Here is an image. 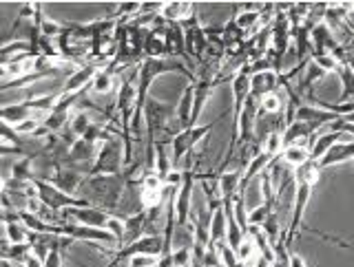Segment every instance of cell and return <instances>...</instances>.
<instances>
[{
    "mask_svg": "<svg viewBox=\"0 0 354 267\" xmlns=\"http://www.w3.org/2000/svg\"><path fill=\"white\" fill-rule=\"evenodd\" d=\"M136 164L131 168L122 170L118 175H88L82 188H80V195L86 199L88 204L95 206V208H102V210H118L122 197L127 195V190L133 184V175H136Z\"/></svg>",
    "mask_w": 354,
    "mask_h": 267,
    "instance_id": "1",
    "label": "cell"
},
{
    "mask_svg": "<svg viewBox=\"0 0 354 267\" xmlns=\"http://www.w3.org/2000/svg\"><path fill=\"white\" fill-rule=\"evenodd\" d=\"M122 170H127V146L122 130H115L106 141L100 144L91 175H118Z\"/></svg>",
    "mask_w": 354,
    "mask_h": 267,
    "instance_id": "2",
    "label": "cell"
},
{
    "mask_svg": "<svg viewBox=\"0 0 354 267\" xmlns=\"http://www.w3.org/2000/svg\"><path fill=\"white\" fill-rule=\"evenodd\" d=\"M221 117H226V113L217 115V119H215V121H208V124H197V126H193V128L180 130V132H177V135H173V139H171V155H173V164H180V161L186 157V155L195 148V144H197L199 139H204V137L208 135V132L219 124Z\"/></svg>",
    "mask_w": 354,
    "mask_h": 267,
    "instance_id": "3",
    "label": "cell"
},
{
    "mask_svg": "<svg viewBox=\"0 0 354 267\" xmlns=\"http://www.w3.org/2000/svg\"><path fill=\"white\" fill-rule=\"evenodd\" d=\"M36 192H38V201L53 210V212H64L66 208H80V206H91L82 197H73V195H66L62 192L60 188H55L51 181H42L36 179Z\"/></svg>",
    "mask_w": 354,
    "mask_h": 267,
    "instance_id": "4",
    "label": "cell"
},
{
    "mask_svg": "<svg viewBox=\"0 0 354 267\" xmlns=\"http://www.w3.org/2000/svg\"><path fill=\"white\" fill-rule=\"evenodd\" d=\"M162 254H164V237L162 235H149V237H144L136 243H131V246L115 250L113 261H109L106 267H115V265L131 261L136 257H158L160 259Z\"/></svg>",
    "mask_w": 354,
    "mask_h": 267,
    "instance_id": "5",
    "label": "cell"
},
{
    "mask_svg": "<svg viewBox=\"0 0 354 267\" xmlns=\"http://www.w3.org/2000/svg\"><path fill=\"white\" fill-rule=\"evenodd\" d=\"M58 237H64L69 241H80V243H88V246H95V243H102V246H109L113 248L118 246V239L111 235L109 230L104 228H91V226H82V224H69V221H64L60 226V235ZM120 248V246H118Z\"/></svg>",
    "mask_w": 354,
    "mask_h": 267,
    "instance_id": "6",
    "label": "cell"
},
{
    "mask_svg": "<svg viewBox=\"0 0 354 267\" xmlns=\"http://www.w3.org/2000/svg\"><path fill=\"white\" fill-rule=\"evenodd\" d=\"M197 181V172L191 168H184V179L182 186L175 188L173 192V204H175V221L177 226H191V215H193V188Z\"/></svg>",
    "mask_w": 354,
    "mask_h": 267,
    "instance_id": "7",
    "label": "cell"
},
{
    "mask_svg": "<svg viewBox=\"0 0 354 267\" xmlns=\"http://www.w3.org/2000/svg\"><path fill=\"white\" fill-rule=\"evenodd\" d=\"M102 62H84L80 69H75L69 77L64 80L62 86V95H75V93H84V88H91L93 77L97 75V71L102 69Z\"/></svg>",
    "mask_w": 354,
    "mask_h": 267,
    "instance_id": "8",
    "label": "cell"
},
{
    "mask_svg": "<svg viewBox=\"0 0 354 267\" xmlns=\"http://www.w3.org/2000/svg\"><path fill=\"white\" fill-rule=\"evenodd\" d=\"M64 221L66 219H73L75 224H82V226H91V228H104L109 226L111 221V212L102 208H95V206H80V208H66L62 212Z\"/></svg>",
    "mask_w": 354,
    "mask_h": 267,
    "instance_id": "9",
    "label": "cell"
},
{
    "mask_svg": "<svg viewBox=\"0 0 354 267\" xmlns=\"http://www.w3.org/2000/svg\"><path fill=\"white\" fill-rule=\"evenodd\" d=\"M310 47H313V58L315 55H335L341 49V42L337 40L335 31H332L326 22H319L310 29Z\"/></svg>",
    "mask_w": 354,
    "mask_h": 267,
    "instance_id": "10",
    "label": "cell"
},
{
    "mask_svg": "<svg viewBox=\"0 0 354 267\" xmlns=\"http://www.w3.org/2000/svg\"><path fill=\"white\" fill-rule=\"evenodd\" d=\"M184 33H186V53L191 55V58L204 60V55L210 49L208 38H206V27H202L199 20L193 18L184 22Z\"/></svg>",
    "mask_w": 354,
    "mask_h": 267,
    "instance_id": "11",
    "label": "cell"
},
{
    "mask_svg": "<svg viewBox=\"0 0 354 267\" xmlns=\"http://www.w3.org/2000/svg\"><path fill=\"white\" fill-rule=\"evenodd\" d=\"M138 77H140V66L131 69V73L122 80L118 88V99H115L118 117L124 113H133V106H136V99H138Z\"/></svg>",
    "mask_w": 354,
    "mask_h": 267,
    "instance_id": "12",
    "label": "cell"
},
{
    "mask_svg": "<svg viewBox=\"0 0 354 267\" xmlns=\"http://www.w3.org/2000/svg\"><path fill=\"white\" fill-rule=\"evenodd\" d=\"M86 177L88 175L84 170H80V168H75V166H60V168L55 170L51 184L55 188H60L62 192L77 197V195H80V188H82Z\"/></svg>",
    "mask_w": 354,
    "mask_h": 267,
    "instance_id": "13",
    "label": "cell"
},
{
    "mask_svg": "<svg viewBox=\"0 0 354 267\" xmlns=\"http://www.w3.org/2000/svg\"><path fill=\"white\" fill-rule=\"evenodd\" d=\"M232 97H235V108H232V121H235L241 113L243 104L250 97V71L248 64H243L241 69H237V73L232 75Z\"/></svg>",
    "mask_w": 354,
    "mask_h": 267,
    "instance_id": "14",
    "label": "cell"
},
{
    "mask_svg": "<svg viewBox=\"0 0 354 267\" xmlns=\"http://www.w3.org/2000/svg\"><path fill=\"white\" fill-rule=\"evenodd\" d=\"M299 121H306V124L310 126H315L317 130L321 126H330V124H335L337 119H341L337 113H330V110L326 108H319L317 104H301L297 108V117Z\"/></svg>",
    "mask_w": 354,
    "mask_h": 267,
    "instance_id": "15",
    "label": "cell"
},
{
    "mask_svg": "<svg viewBox=\"0 0 354 267\" xmlns=\"http://www.w3.org/2000/svg\"><path fill=\"white\" fill-rule=\"evenodd\" d=\"M279 88V73L277 71H261L250 75V95L254 99H263L266 95L277 93Z\"/></svg>",
    "mask_w": 354,
    "mask_h": 267,
    "instance_id": "16",
    "label": "cell"
},
{
    "mask_svg": "<svg viewBox=\"0 0 354 267\" xmlns=\"http://www.w3.org/2000/svg\"><path fill=\"white\" fill-rule=\"evenodd\" d=\"M341 141H354V139L350 135H346V132H337V130H328L324 135H317L313 146H310V159L319 161L332 146H337Z\"/></svg>",
    "mask_w": 354,
    "mask_h": 267,
    "instance_id": "17",
    "label": "cell"
},
{
    "mask_svg": "<svg viewBox=\"0 0 354 267\" xmlns=\"http://www.w3.org/2000/svg\"><path fill=\"white\" fill-rule=\"evenodd\" d=\"M193 106H195V82H191L184 88V95L180 99V104L175 108V121L180 130L191 128V119H193ZM177 130V132H180Z\"/></svg>",
    "mask_w": 354,
    "mask_h": 267,
    "instance_id": "18",
    "label": "cell"
},
{
    "mask_svg": "<svg viewBox=\"0 0 354 267\" xmlns=\"http://www.w3.org/2000/svg\"><path fill=\"white\" fill-rule=\"evenodd\" d=\"M352 159H354V141H341V144H337V146H332L317 164H319L321 170H326V168H332V166L346 164Z\"/></svg>",
    "mask_w": 354,
    "mask_h": 267,
    "instance_id": "19",
    "label": "cell"
},
{
    "mask_svg": "<svg viewBox=\"0 0 354 267\" xmlns=\"http://www.w3.org/2000/svg\"><path fill=\"white\" fill-rule=\"evenodd\" d=\"M160 16L166 22H177V25H184V22L195 18L193 3H188V0H182V3H180V0H173V3H164Z\"/></svg>",
    "mask_w": 354,
    "mask_h": 267,
    "instance_id": "20",
    "label": "cell"
},
{
    "mask_svg": "<svg viewBox=\"0 0 354 267\" xmlns=\"http://www.w3.org/2000/svg\"><path fill=\"white\" fill-rule=\"evenodd\" d=\"M173 155H171V146L166 141H155V164H153V172L162 177V181L166 184L169 175L175 170L173 168Z\"/></svg>",
    "mask_w": 354,
    "mask_h": 267,
    "instance_id": "21",
    "label": "cell"
},
{
    "mask_svg": "<svg viewBox=\"0 0 354 267\" xmlns=\"http://www.w3.org/2000/svg\"><path fill=\"white\" fill-rule=\"evenodd\" d=\"M221 243H228V219L224 204L213 210V224H210V246L217 248Z\"/></svg>",
    "mask_w": 354,
    "mask_h": 267,
    "instance_id": "22",
    "label": "cell"
},
{
    "mask_svg": "<svg viewBox=\"0 0 354 267\" xmlns=\"http://www.w3.org/2000/svg\"><path fill=\"white\" fill-rule=\"evenodd\" d=\"M324 75H326V71H321L315 60H308L306 71H304L301 77H299V84H297L295 91H297L299 95H301V99H304V95H313V86H315V82H319Z\"/></svg>",
    "mask_w": 354,
    "mask_h": 267,
    "instance_id": "23",
    "label": "cell"
},
{
    "mask_svg": "<svg viewBox=\"0 0 354 267\" xmlns=\"http://www.w3.org/2000/svg\"><path fill=\"white\" fill-rule=\"evenodd\" d=\"M31 239L33 232L25 224H20L16 219L5 221V241L14 243V246H22V243H31Z\"/></svg>",
    "mask_w": 354,
    "mask_h": 267,
    "instance_id": "24",
    "label": "cell"
},
{
    "mask_svg": "<svg viewBox=\"0 0 354 267\" xmlns=\"http://www.w3.org/2000/svg\"><path fill=\"white\" fill-rule=\"evenodd\" d=\"M315 132H317V128H315V126L306 124V121L295 119L292 124L283 130V144H286V146H292V144L306 141L308 137H313Z\"/></svg>",
    "mask_w": 354,
    "mask_h": 267,
    "instance_id": "25",
    "label": "cell"
},
{
    "mask_svg": "<svg viewBox=\"0 0 354 267\" xmlns=\"http://www.w3.org/2000/svg\"><path fill=\"white\" fill-rule=\"evenodd\" d=\"M115 71H113V66H102V69L97 71V75L93 77V82H91V93L95 95H106L113 91V86H115Z\"/></svg>",
    "mask_w": 354,
    "mask_h": 267,
    "instance_id": "26",
    "label": "cell"
},
{
    "mask_svg": "<svg viewBox=\"0 0 354 267\" xmlns=\"http://www.w3.org/2000/svg\"><path fill=\"white\" fill-rule=\"evenodd\" d=\"M33 254L31 243H22V246H14V243L5 241L3 243V261H9L14 265H25V261Z\"/></svg>",
    "mask_w": 354,
    "mask_h": 267,
    "instance_id": "27",
    "label": "cell"
},
{
    "mask_svg": "<svg viewBox=\"0 0 354 267\" xmlns=\"http://www.w3.org/2000/svg\"><path fill=\"white\" fill-rule=\"evenodd\" d=\"M279 159L288 166H292V168H299V166L310 161V148L306 146V144H292V146L283 148Z\"/></svg>",
    "mask_w": 354,
    "mask_h": 267,
    "instance_id": "28",
    "label": "cell"
},
{
    "mask_svg": "<svg viewBox=\"0 0 354 267\" xmlns=\"http://www.w3.org/2000/svg\"><path fill=\"white\" fill-rule=\"evenodd\" d=\"M11 179L18 181H36V164H33V157H20L11 164L9 170Z\"/></svg>",
    "mask_w": 354,
    "mask_h": 267,
    "instance_id": "29",
    "label": "cell"
},
{
    "mask_svg": "<svg viewBox=\"0 0 354 267\" xmlns=\"http://www.w3.org/2000/svg\"><path fill=\"white\" fill-rule=\"evenodd\" d=\"M292 179L295 184H319L321 179V168H319V164L310 159L308 164L304 166H299V168L292 170Z\"/></svg>",
    "mask_w": 354,
    "mask_h": 267,
    "instance_id": "30",
    "label": "cell"
},
{
    "mask_svg": "<svg viewBox=\"0 0 354 267\" xmlns=\"http://www.w3.org/2000/svg\"><path fill=\"white\" fill-rule=\"evenodd\" d=\"M286 148V144H283V132L281 130H270L268 135H266L263 139V146L259 148L261 152L266 155H270L272 159H279L281 157V152Z\"/></svg>",
    "mask_w": 354,
    "mask_h": 267,
    "instance_id": "31",
    "label": "cell"
},
{
    "mask_svg": "<svg viewBox=\"0 0 354 267\" xmlns=\"http://www.w3.org/2000/svg\"><path fill=\"white\" fill-rule=\"evenodd\" d=\"M339 77H341V97H339V102H352L354 99V71L350 69L348 64H341V69H339Z\"/></svg>",
    "mask_w": 354,
    "mask_h": 267,
    "instance_id": "32",
    "label": "cell"
},
{
    "mask_svg": "<svg viewBox=\"0 0 354 267\" xmlns=\"http://www.w3.org/2000/svg\"><path fill=\"white\" fill-rule=\"evenodd\" d=\"M281 108H283V99L277 93H270L263 99H259V115H279Z\"/></svg>",
    "mask_w": 354,
    "mask_h": 267,
    "instance_id": "33",
    "label": "cell"
},
{
    "mask_svg": "<svg viewBox=\"0 0 354 267\" xmlns=\"http://www.w3.org/2000/svg\"><path fill=\"white\" fill-rule=\"evenodd\" d=\"M11 128H14V132L20 137H36L42 128V121L40 119H25V121H20V124L11 126Z\"/></svg>",
    "mask_w": 354,
    "mask_h": 267,
    "instance_id": "34",
    "label": "cell"
},
{
    "mask_svg": "<svg viewBox=\"0 0 354 267\" xmlns=\"http://www.w3.org/2000/svg\"><path fill=\"white\" fill-rule=\"evenodd\" d=\"M315 62H317V66L321 71H326V73H339V69H341V62L337 60V55H315L313 58Z\"/></svg>",
    "mask_w": 354,
    "mask_h": 267,
    "instance_id": "35",
    "label": "cell"
},
{
    "mask_svg": "<svg viewBox=\"0 0 354 267\" xmlns=\"http://www.w3.org/2000/svg\"><path fill=\"white\" fill-rule=\"evenodd\" d=\"M175 267H191L193 265V248H175L171 252Z\"/></svg>",
    "mask_w": 354,
    "mask_h": 267,
    "instance_id": "36",
    "label": "cell"
},
{
    "mask_svg": "<svg viewBox=\"0 0 354 267\" xmlns=\"http://www.w3.org/2000/svg\"><path fill=\"white\" fill-rule=\"evenodd\" d=\"M158 257H136L129 261V267H158Z\"/></svg>",
    "mask_w": 354,
    "mask_h": 267,
    "instance_id": "37",
    "label": "cell"
},
{
    "mask_svg": "<svg viewBox=\"0 0 354 267\" xmlns=\"http://www.w3.org/2000/svg\"><path fill=\"white\" fill-rule=\"evenodd\" d=\"M42 267H62V248L51 250V254L42 261Z\"/></svg>",
    "mask_w": 354,
    "mask_h": 267,
    "instance_id": "38",
    "label": "cell"
},
{
    "mask_svg": "<svg viewBox=\"0 0 354 267\" xmlns=\"http://www.w3.org/2000/svg\"><path fill=\"white\" fill-rule=\"evenodd\" d=\"M304 230H310L313 235H317V237H321V239H330L332 243H337V246H341V248H348V250H354V246H350V243H343L341 239H337V237H330V235H324V232H319V230H313V228H304Z\"/></svg>",
    "mask_w": 354,
    "mask_h": 267,
    "instance_id": "39",
    "label": "cell"
},
{
    "mask_svg": "<svg viewBox=\"0 0 354 267\" xmlns=\"http://www.w3.org/2000/svg\"><path fill=\"white\" fill-rule=\"evenodd\" d=\"M286 267H308V263H306V259L301 257V254H290V257H288V265Z\"/></svg>",
    "mask_w": 354,
    "mask_h": 267,
    "instance_id": "40",
    "label": "cell"
},
{
    "mask_svg": "<svg viewBox=\"0 0 354 267\" xmlns=\"http://www.w3.org/2000/svg\"><path fill=\"white\" fill-rule=\"evenodd\" d=\"M346 25L350 27V31L354 33V9L350 11V14H348V18H346Z\"/></svg>",
    "mask_w": 354,
    "mask_h": 267,
    "instance_id": "41",
    "label": "cell"
},
{
    "mask_svg": "<svg viewBox=\"0 0 354 267\" xmlns=\"http://www.w3.org/2000/svg\"><path fill=\"white\" fill-rule=\"evenodd\" d=\"M3 267H22V265H14V263H9V261H3Z\"/></svg>",
    "mask_w": 354,
    "mask_h": 267,
    "instance_id": "42",
    "label": "cell"
},
{
    "mask_svg": "<svg viewBox=\"0 0 354 267\" xmlns=\"http://www.w3.org/2000/svg\"><path fill=\"white\" fill-rule=\"evenodd\" d=\"M352 102H354V99H352Z\"/></svg>",
    "mask_w": 354,
    "mask_h": 267,
    "instance_id": "43",
    "label": "cell"
}]
</instances>
